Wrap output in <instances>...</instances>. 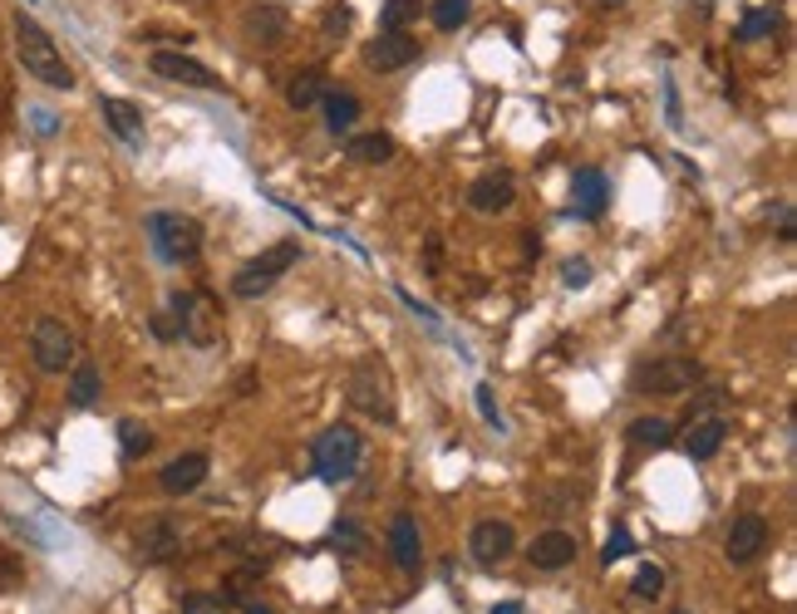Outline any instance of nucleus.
<instances>
[{"mask_svg": "<svg viewBox=\"0 0 797 614\" xmlns=\"http://www.w3.org/2000/svg\"><path fill=\"white\" fill-rule=\"evenodd\" d=\"M15 55H20V65H25L30 79H40L45 89H65V94L75 89V69L65 65L59 45L25 15V10L15 15Z\"/></svg>", "mask_w": 797, "mask_h": 614, "instance_id": "nucleus-1", "label": "nucleus"}, {"mask_svg": "<svg viewBox=\"0 0 797 614\" xmlns=\"http://www.w3.org/2000/svg\"><path fill=\"white\" fill-rule=\"evenodd\" d=\"M360 452H364V442H360V432H354L350 423H335V428H325L320 438H316V448H310L316 478L330 482V486L350 482L354 472H360Z\"/></svg>", "mask_w": 797, "mask_h": 614, "instance_id": "nucleus-2", "label": "nucleus"}, {"mask_svg": "<svg viewBox=\"0 0 797 614\" xmlns=\"http://www.w3.org/2000/svg\"><path fill=\"white\" fill-rule=\"evenodd\" d=\"M149 241L159 251V261L167 266H193L197 251H203V227L183 211H153L149 217Z\"/></svg>", "mask_w": 797, "mask_h": 614, "instance_id": "nucleus-3", "label": "nucleus"}, {"mask_svg": "<svg viewBox=\"0 0 797 614\" xmlns=\"http://www.w3.org/2000/svg\"><path fill=\"white\" fill-rule=\"evenodd\" d=\"M296 261H301V241H281V246L261 251V256H251L247 266L232 275V295L237 300H256V295L276 290V281L296 266Z\"/></svg>", "mask_w": 797, "mask_h": 614, "instance_id": "nucleus-4", "label": "nucleus"}, {"mask_svg": "<svg viewBox=\"0 0 797 614\" xmlns=\"http://www.w3.org/2000/svg\"><path fill=\"white\" fill-rule=\"evenodd\" d=\"M350 404L360 413H370L374 423H394V384L380 359H360V364L350 369Z\"/></svg>", "mask_w": 797, "mask_h": 614, "instance_id": "nucleus-5", "label": "nucleus"}, {"mask_svg": "<svg viewBox=\"0 0 797 614\" xmlns=\"http://www.w3.org/2000/svg\"><path fill=\"white\" fill-rule=\"evenodd\" d=\"M699 379V364L695 359H649V364L635 369V394H665V398H679L689 384Z\"/></svg>", "mask_w": 797, "mask_h": 614, "instance_id": "nucleus-6", "label": "nucleus"}, {"mask_svg": "<svg viewBox=\"0 0 797 614\" xmlns=\"http://www.w3.org/2000/svg\"><path fill=\"white\" fill-rule=\"evenodd\" d=\"M30 354H35V364L45 374H65L75 364V335H69V325H59L55 315H40L35 330H30Z\"/></svg>", "mask_w": 797, "mask_h": 614, "instance_id": "nucleus-7", "label": "nucleus"}, {"mask_svg": "<svg viewBox=\"0 0 797 614\" xmlns=\"http://www.w3.org/2000/svg\"><path fill=\"white\" fill-rule=\"evenodd\" d=\"M605 207H611V177L601 167H576L571 177V211L581 221H601Z\"/></svg>", "mask_w": 797, "mask_h": 614, "instance_id": "nucleus-8", "label": "nucleus"}, {"mask_svg": "<svg viewBox=\"0 0 797 614\" xmlns=\"http://www.w3.org/2000/svg\"><path fill=\"white\" fill-rule=\"evenodd\" d=\"M512 550H517V531H512L507 522H478L473 531H468V556L488 570L512 560Z\"/></svg>", "mask_w": 797, "mask_h": 614, "instance_id": "nucleus-9", "label": "nucleus"}, {"mask_svg": "<svg viewBox=\"0 0 797 614\" xmlns=\"http://www.w3.org/2000/svg\"><path fill=\"white\" fill-rule=\"evenodd\" d=\"M149 69L159 74V79H173V84H187V89H217V74L203 65V59H193V55H177V50H153V59H149Z\"/></svg>", "mask_w": 797, "mask_h": 614, "instance_id": "nucleus-10", "label": "nucleus"}, {"mask_svg": "<svg viewBox=\"0 0 797 614\" xmlns=\"http://www.w3.org/2000/svg\"><path fill=\"white\" fill-rule=\"evenodd\" d=\"M763 546H768V522H763L758 512L733 516L729 536H723V556H729L733 566H749V560H758Z\"/></svg>", "mask_w": 797, "mask_h": 614, "instance_id": "nucleus-11", "label": "nucleus"}, {"mask_svg": "<svg viewBox=\"0 0 797 614\" xmlns=\"http://www.w3.org/2000/svg\"><path fill=\"white\" fill-rule=\"evenodd\" d=\"M241 30H247V40L256 50H276L291 30V15H286V6H251L247 15H241Z\"/></svg>", "mask_w": 797, "mask_h": 614, "instance_id": "nucleus-12", "label": "nucleus"}, {"mask_svg": "<svg viewBox=\"0 0 797 614\" xmlns=\"http://www.w3.org/2000/svg\"><path fill=\"white\" fill-rule=\"evenodd\" d=\"M364 59H370L380 74H394V69H408L418 59V40H408L404 30H384L380 40H370V50H364Z\"/></svg>", "mask_w": 797, "mask_h": 614, "instance_id": "nucleus-13", "label": "nucleus"}, {"mask_svg": "<svg viewBox=\"0 0 797 614\" xmlns=\"http://www.w3.org/2000/svg\"><path fill=\"white\" fill-rule=\"evenodd\" d=\"M207 452H183V458H173L167 468L159 472V482H163V492L167 496H187V492H197V486L207 482Z\"/></svg>", "mask_w": 797, "mask_h": 614, "instance_id": "nucleus-14", "label": "nucleus"}, {"mask_svg": "<svg viewBox=\"0 0 797 614\" xmlns=\"http://www.w3.org/2000/svg\"><path fill=\"white\" fill-rule=\"evenodd\" d=\"M517 202V187H512L507 173H482L473 187H468V207L473 211H488V217H498V211H507Z\"/></svg>", "mask_w": 797, "mask_h": 614, "instance_id": "nucleus-15", "label": "nucleus"}, {"mask_svg": "<svg viewBox=\"0 0 797 614\" xmlns=\"http://www.w3.org/2000/svg\"><path fill=\"white\" fill-rule=\"evenodd\" d=\"M390 556L398 570H418V560H424V541H418V522L408 512H394L390 522Z\"/></svg>", "mask_w": 797, "mask_h": 614, "instance_id": "nucleus-16", "label": "nucleus"}, {"mask_svg": "<svg viewBox=\"0 0 797 614\" xmlns=\"http://www.w3.org/2000/svg\"><path fill=\"white\" fill-rule=\"evenodd\" d=\"M527 560L537 570H566L576 560V536L571 531H542L537 541L527 546Z\"/></svg>", "mask_w": 797, "mask_h": 614, "instance_id": "nucleus-17", "label": "nucleus"}, {"mask_svg": "<svg viewBox=\"0 0 797 614\" xmlns=\"http://www.w3.org/2000/svg\"><path fill=\"white\" fill-rule=\"evenodd\" d=\"M320 109H325V129L335 138H350L354 133V119H360V99L345 89H325L320 94Z\"/></svg>", "mask_w": 797, "mask_h": 614, "instance_id": "nucleus-18", "label": "nucleus"}, {"mask_svg": "<svg viewBox=\"0 0 797 614\" xmlns=\"http://www.w3.org/2000/svg\"><path fill=\"white\" fill-rule=\"evenodd\" d=\"M99 113H103V123H109V129L119 133L129 147H143V113L133 109L129 99H99Z\"/></svg>", "mask_w": 797, "mask_h": 614, "instance_id": "nucleus-19", "label": "nucleus"}, {"mask_svg": "<svg viewBox=\"0 0 797 614\" xmlns=\"http://www.w3.org/2000/svg\"><path fill=\"white\" fill-rule=\"evenodd\" d=\"M723 418H695L689 423V438H685V452H689V462H709L714 452L723 448Z\"/></svg>", "mask_w": 797, "mask_h": 614, "instance_id": "nucleus-20", "label": "nucleus"}, {"mask_svg": "<svg viewBox=\"0 0 797 614\" xmlns=\"http://www.w3.org/2000/svg\"><path fill=\"white\" fill-rule=\"evenodd\" d=\"M345 153L354 157V163H390L394 157V138L390 133H350L345 138Z\"/></svg>", "mask_w": 797, "mask_h": 614, "instance_id": "nucleus-21", "label": "nucleus"}, {"mask_svg": "<svg viewBox=\"0 0 797 614\" xmlns=\"http://www.w3.org/2000/svg\"><path fill=\"white\" fill-rule=\"evenodd\" d=\"M99 388H103L99 364L79 359V364H75V379H69V404H75V408H94V404H99Z\"/></svg>", "mask_w": 797, "mask_h": 614, "instance_id": "nucleus-22", "label": "nucleus"}, {"mask_svg": "<svg viewBox=\"0 0 797 614\" xmlns=\"http://www.w3.org/2000/svg\"><path fill=\"white\" fill-rule=\"evenodd\" d=\"M139 550H143L149 560L173 556V550H177V526H173V522H149V526L139 531Z\"/></svg>", "mask_w": 797, "mask_h": 614, "instance_id": "nucleus-23", "label": "nucleus"}, {"mask_svg": "<svg viewBox=\"0 0 797 614\" xmlns=\"http://www.w3.org/2000/svg\"><path fill=\"white\" fill-rule=\"evenodd\" d=\"M320 94H325V74L320 69H301L296 79L286 84V103H291V109H310V103H320Z\"/></svg>", "mask_w": 797, "mask_h": 614, "instance_id": "nucleus-24", "label": "nucleus"}, {"mask_svg": "<svg viewBox=\"0 0 797 614\" xmlns=\"http://www.w3.org/2000/svg\"><path fill=\"white\" fill-rule=\"evenodd\" d=\"M631 442L635 448H669V442H675V423L669 418H635Z\"/></svg>", "mask_w": 797, "mask_h": 614, "instance_id": "nucleus-25", "label": "nucleus"}, {"mask_svg": "<svg viewBox=\"0 0 797 614\" xmlns=\"http://www.w3.org/2000/svg\"><path fill=\"white\" fill-rule=\"evenodd\" d=\"M149 448H153V432L143 428L139 418H123V423H119V452H123V458L139 462Z\"/></svg>", "mask_w": 797, "mask_h": 614, "instance_id": "nucleus-26", "label": "nucleus"}, {"mask_svg": "<svg viewBox=\"0 0 797 614\" xmlns=\"http://www.w3.org/2000/svg\"><path fill=\"white\" fill-rule=\"evenodd\" d=\"M418 6H424V0H384V6H380V25L394 35V30H404L408 20H418Z\"/></svg>", "mask_w": 797, "mask_h": 614, "instance_id": "nucleus-27", "label": "nucleus"}, {"mask_svg": "<svg viewBox=\"0 0 797 614\" xmlns=\"http://www.w3.org/2000/svg\"><path fill=\"white\" fill-rule=\"evenodd\" d=\"M473 15V0H434V25L438 30H458Z\"/></svg>", "mask_w": 797, "mask_h": 614, "instance_id": "nucleus-28", "label": "nucleus"}, {"mask_svg": "<svg viewBox=\"0 0 797 614\" xmlns=\"http://www.w3.org/2000/svg\"><path fill=\"white\" fill-rule=\"evenodd\" d=\"M778 30V10H749L743 15V25H739V40H763V35H773Z\"/></svg>", "mask_w": 797, "mask_h": 614, "instance_id": "nucleus-29", "label": "nucleus"}, {"mask_svg": "<svg viewBox=\"0 0 797 614\" xmlns=\"http://www.w3.org/2000/svg\"><path fill=\"white\" fill-rule=\"evenodd\" d=\"M473 404L482 413V423H488L492 432H507V418H502V408H498V398H492V384H478L473 388Z\"/></svg>", "mask_w": 797, "mask_h": 614, "instance_id": "nucleus-30", "label": "nucleus"}, {"mask_svg": "<svg viewBox=\"0 0 797 614\" xmlns=\"http://www.w3.org/2000/svg\"><path fill=\"white\" fill-rule=\"evenodd\" d=\"M631 590L640 600H659V595H665V570H659V566H640L635 580H631Z\"/></svg>", "mask_w": 797, "mask_h": 614, "instance_id": "nucleus-31", "label": "nucleus"}, {"mask_svg": "<svg viewBox=\"0 0 797 614\" xmlns=\"http://www.w3.org/2000/svg\"><path fill=\"white\" fill-rule=\"evenodd\" d=\"M635 550V541H631V531H625V526H615L611 536H605V550H601V560L605 566H615V560H625Z\"/></svg>", "mask_w": 797, "mask_h": 614, "instance_id": "nucleus-32", "label": "nucleus"}, {"mask_svg": "<svg viewBox=\"0 0 797 614\" xmlns=\"http://www.w3.org/2000/svg\"><path fill=\"white\" fill-rule=\"evenodd\" d=\"M183 614H227V600H222V595H207V590H197V595L183 600Z\"/></svg>", "mask_w": 797, "mask_h": 614, "instance_id": "nucleus-33", "label": "nucleus"}, {"mask_svg": "<svg viewBox=\"0 0 797 614\" xmlns=\"http://www.w3.org/2000/svg\"><path fill=\"white\" fill-rule=\"evenodd\" d=\"M345 30H350V6H330L320 20V35L335 40V35H345Z\"/></svg>", "mask_w": 797, "mask_h": 614, "instance_id": "nucleus-34", "label": "nucleus"}, {"mask_svg": "<svg viewBox=\"0 0 797 614\" xmlns=\"http://www.w3.org/2000/svg\"><path fill=\"white\" fill-rule=\"evenodd\" d=\"M398 300H404V305H408V310H414V315H418V320H424V325H428V330H434V335H438V340H444V325H438V315H434V305H424V300H418V295H408V290H398Z\"/></svg>", "mask_w": 797, "mask_h": 614, "instance_id": "nucleus-35", "label": "nucleus"}, {"mask_svg": "<svg viewBox=\"0 0 797 614\" xmlns=\"http://www.w3.org/2000/svg\"><path fill=\"white\" fill-rule=\"evenodd\" d=\"M330 541H335V546H345V550H364V531H360L354 522H335Z\"/></svg>", "mask_w": 797, "mask_h": 614, "instance_id": "nucleus-36", "label": "nucleus"}, {"mask_svg": "<svg viewBox=\"0 0 797 614\" xmlns=\"http://www.w3.org/2000/svg\"><path fill=\"white\" fill-rule=\"evenodd\" d=\"M561 285H566V290H586V285H591V266H586V261H566V266H561Z\"/></svg>", "mask_w": 797, "mask_h": 614, "instance_id": "nucleus-37", "label": "nucleus"}, {"mask_svg": "<svg viewBox=\"0 0 797 614\" xmlns=\"http://www.w3.org/2000/svg\"><path fill=\"white\" fill-rule=\"evenodd\" d=\"M30 129L40 138H55L59 133V113L55 109H30Z\"/></svg>", "mask_w": 797, "mask_h": 614, "instance_id": "nucleus-38", "label": "nucleus"}, {"mask_svg": "<svg viewBox=\"0 0 797 614\" xmlns=\"http://www.w3.org/2000/svg\"><path fill=\"white\" fill-rule=\"evenodd\" d=\"M665 119H669V129H685V113H679V89H675V79H665Z\"/></svg>", "mask_w": 797, "mask_h": 614, "instance_id": "nucleus-39", "label": "nucleus"}, {"mask_svg": "<svg viewBox=\"0 0 797 614\" xmlns=\"http://www.w3.org/2000/svg\"><path fill=\"white\" fill-rule=\"evenodd\" d=\"M153 335H159V340H177L183 330H177L173 315H153Z\"/></svg>", "mask_w": 797, "mask_h": 614, "instance_id": "nucleus-40", "label": "nucleus"}, {"mask_svg": "<svg viewBox=\"0 0 797 614\" xmlns=\"http://www.w3.org/2000/svg\"><path fill=\"white\" fill-rule=\"evenodd\" d=\"M778 231H783V241H793V237H797V227H793V202H783V207H778Z\"/></svg>", "mask_w": 797, "mask_h": 614, "instance_id": "nucleus-41", "label": "nucleus"}, {"mask_svg": "<svg viewBox=\"0 0 797 614\" xmlns=\"http://www.w3.org/2000/svg\"><path fill=\"white\" fill-rule=\"evenodd\" d=\"M488 614H522V605H517V600H502V605H492Z\"/></svg>", "mask_w": 797, "mask_h": 614, "instance_id": "nucleus-42", "label": "nucleus"}, {"mask_svg": "<svg viewBox=\"0 0 797 614\" xmlns=\"http://www.w3.org/2000/svg\"><path fill=\"white\" fill-rule=\"evenodd\" d=\"M247 614H271L266 605H247Z\"/></svg>", "mask_w": 797, "mask_h": 614, "instance_id": "nucleus-43", "label": "nucleus"}, {"mask_svg": "<svg viewBox=\"0 0 797 614\" xmlns=\"http://www.w3.org/2000/svg\"><path fill=\"white\" fill-rule=\"evenodd\" d=\"M675 614H689V610H675Z\"/></svg>", "mask_w": 797, "mask_h": 614, "instance_id": "nucleus-44", "label": "nucleus"}, {"mask_svg": "<svg viewBox=\"0 0 797 614\" xmlns=\"http://www.w3.org/2000/svg\"><path fill=\"white\" fill-rule=\"evenodd\" d=\"M611 6H615V0H611Z\"/></svg>", "mask_w": 797, "mask_h": 614, "instance_id": "nucleus-45", "label": "nucleus"}]
</instances>
